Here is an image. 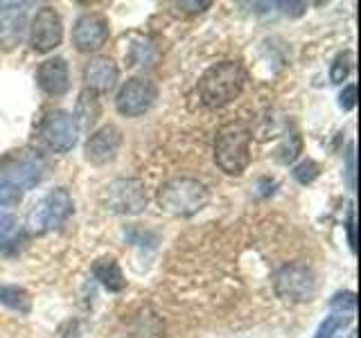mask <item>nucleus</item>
Wrapping results in <instances>:
<instances>
[{
	"label": "nucleus",
	"instance_id": "obj_17",
	"mask_svg": "<svg viewBox=\"0 0 361 338\" xmlns=\"http://www.w3.org/2000/svg\"><path fill=\"white\" fill-rule=\"evenodd\" d=\"M93 275L102 287L113 291V293L124 291V287H127V280H124V275H122V268L113 257H99L93 264Z\"/></svg>",
	"mask_w": 361,
	"mask_h": 338
},
{
	"label": "nucleus",
	"instance_id": "obj_25",
	"mask_svg": "<svg viewBox=\"0 0 361 338\" xmlns=\"http://www.w3.org/2000/svg\"><path fill=\"white\" fill-rule=\"evenodd\" d=\"M345 183L350 189H357V151H355V142L348 146L345 154Z\"/></svg>",
	"mask_w": 361,
	"mask_h": 338
},
{
	"label": "nucleus",
	"instance_id": "obj_7",
	"mask_svg": "<svg viewBox=\"0 0 361 338\" xmlns=\"http://www.w3.org/2000/svg\"><path fill=\"white\" fill-rule=\"evenodd\" d=\"M274 289H276V296L285 302H291V304L310 302L316 296V275L307 264L293 262V264L282 266L276 273Z\"/></svg>",
	"mask_w": 361,
	"mask_h": 338
},
{
	"label": "nucleus",
	"instance_id": "obj_31",
	"mask_svg": "<svg viewBox=\"0 0 361 338\" xmlns=\"http://www.w3.org/2000/svg\"><path fill=\"white\" fill-rule=\"evenodd\" d=\"M348 338H357V336H355V334H350V336H348Z\"/></svg>",
	"mask_w": 361,
	"mask_h": 338
},
{
	"label": "nucleus",
	"instance_id": "obj_9",
	"mask_svg": "<svg viewBox=\"0 0 361 338\" xmlns=\"http://www.w3.org/2000/svg\"><path fill=\"white\" fill-rule=\"evenodd\" d=\"M156 97H158V88L154 82L133 77L120 88V93L116 97V108L127 118H138L154 106Z\"/></svg>",
	"mask_w": 361,
	"mask_h": 338
},
{
	"label": "nucleus",
	"instance_id": "obj_4",
	"mask_svg": "<svg viewBox=\"0 0 361 338\" xmlns=\"http://www.w3.org/2000/svg\"><path fill=\"white\" fill-rule=\"evenodd\" d=\"M73 196L71 192L63 187L52 189L50 194H45L37 206L27 214V228L34 234H45L54 228H59L61 223L73 214Z\"/></svg>",
	"mask_w": 361,
	"mask_h": 338
},
{
	"label": "nucleus",
	"instance_id": "obj_24",
	"mask_svg": "<svg viewBox=\"0 0 361 338\" xmlns=\"http://www.w3.org/2000/svg\"><path fill=\"white\" fill-rule=\"evenodd\" d=\"M316 176H319V165H316L314 161H302L300 165L293 167V178L302 185H310Z\"/></svg>",
	"mask_w": 361,
	"mask_h": 338
},
{
	"label": "nucleus",
	"instance_id": "obj_1",
	"mask_svg": "<svg viewBox=\"0 0 361 338\" xmlns=\"http://www.w3.org/2000/svg\"><path fill=\"white\" fill-rule=\"evenodd\" d=\"M246 70L240 61H221L210 65L199 79V97L208 108H221L242 95Z\"/></svg>",
	"mask_w": 361,
	"mask_h": 338
},
{
	"label": "nucleus",
	"instance_id": "obj_3",
	"mask_svg": "<svg viewBox=\"0 0 361 338\" xmlns=\"http://www.w3.org/2000/svg\"><path fill=\"white\" fill-rule=\"evenodd\" d=\"M214 163L228 176H240L251 163V129L244 122H231L214 135Z\"/></svg>",
	"mask_w": 361,
	"mask_h": 338
},
{
	"label": "nucleus",
	"instance_id": "obj_29",
	"mask_svg": "<svg viewBox=\"0 0 361 338\" xmlns=\"http://www.w3.org/2000/svg\"><path fill=\"white\" fill-rule=\"evenodd\" d=\"M348 242H350V248L357 251V214H355V210H350V217H348Z\"/></svg>",
	"mask_w": 361,
	"mask_h": 338
},
{
	"label": "nucleus",
	"instance_id": "obj_15",
	"mask_svg": "<svg viewBox=\"0 0 361 338\" xmlns=\"http://www.w3.org/2000/svg\"><path fill=\"white\" fill-rule=\"evenodd\" d=\"M25 9L20 5H5L0 9V45L5 50L16 48L20 43L23 34H25Z\"/></svg>",
	"mask_w": 361,
	"mask_h": 338
},
{
	"label": "nucleus",
	"instance_id": "obj_19",
	"mask_svg": "<svg viewBox=\"0 0 361 338\" xmlns=\"http://www.w3.org/2000/svg\"><path fill=\"white\" fill-rule=\"evenodd\" d=\"M0 304L16 313H30L32 311V298L30 293L16 287V284H0Z\"/></svg>",
	"mask_w": 361,
	"mask_h": 338
},
{
	"label": "nucleus",
	"instance_id": "obj_14",
	"mask_svg": "<svg viewBox=\"0 0 361 338\" xmlns=\"http://www.w3.org/2000/svg\"><path fill=\"white\" fill-rule=\"evenodd\" d=\"M118 75H120L118 65L113 59H109V56H95V59H90L84 68L86 88L93 90L95 95L113 90V86L118 84Z\"/></svg>",
	"mask_w": 361,
	"mask_h": 338
},
{
	"label": "nucleus",
	"instance_id": "obj_2",
	"mask_svg": "<svg viewBox=\"0 0 361 338\" xmlns=\"http://www.w3.org/2000/svg\"><path fill=\"white\" fill-rule=\"evenodd\" d=\"M210 192L197 178H172L161 185L156 203L169 217H192L208 206Z\"/></svg>",
	"mask_w": 361,
	"mask_h": 338
},
{
	"label": "nucleus",
	"instance_id": "obj_11",
	"mask_svg": "<svg viewBox=\"0 0 361 338\" xmlns=\"http://www.w3.org/2000/svg\"><path fill=\"white\" fill-rule=\"evenodd\" d=\"M122 146V131L113 124L97 129L84 144V156L90 165H106L116 161V156Z\"/></svg>",
	"mask_w": 361,
	"mask_h": 338
},
{
	"label": "nucleus",
	"instance_id": "obj_6",
	"mask_svg": "<svg viewBox=\"0 0 361 338\" xmlns=\"http://www.w3.org/2000/svg\"><path fill=\"white\" fill-rule=\"evenodd\" d=\"M0 169H3V174L23 192V189L37 187L41 183L45 174H48V163H45V158L39 151L20 149V151L7 154L3 161H0Z\"/></svg>",
	"mask_w": 361,
	"mask_h": 338
},
{
	"label": "nucleus",
	"instance_id": "obj_16",
	"mask_svg": "<svg viewBox=\"0 0 361 338\" xmlns=\"http://www.w3.org/2000/svg\"><path fill=\"white\" fill-rule=\"evenodd\" d=\"M99 113H102V106H99V99L93 90H82L77 97V106H75V124L79 131H90L97 124L99 120Z\"/></svg>",
	"mask_w": 361,
	"mask_h": 338
},
{
	"label": "nucleus",
	"instance_id": "obj_22",
	"mask_svg": "<svg viewBox=\"0 0 361 338\" xmlns=\"http://www.w3.org/2000/svg\"><path fill=\"white\" fill-rule=\"evenodd\" d=\"M23 199V192L11 183L0 169V206H18Z\"/></svg>",
	"mask_w": 361,
	"mask_h": 338
},
{
	"label": "nucleus",
	"instance_id": "obj_10",
	"mask_svg": "<svg viewBox=\"0 0 361 338\" xmlns=\"http://www.w3.org/2000/svg\"><path fill=\"white\" fill-rule=\"evenodd\" d=\"M63 39V23L61 16L56 14L52 7H41L37 11V16L32 18L30 27V45L32 50H37L41 54L52 52L54 48H59Z\"/></svg>",
	"mask_w": 361,
	"mask_h": 338
},
{
	"label": "nucleus",
	"instance_id": "obj_26",
	"mask_svg": "<svg viewBox=\"0 0 361 338\" xmlns=\"http://www.w3.org/2000/svg\"><path fill=\"white\" fill-rule=\"evenodd\" d=\"M348 75H350V54H338L334 59V63H332L330 79L334 84H341Z\"/></svg>",
	"mask_w": 361,
	"mask_h": 338
},
{
	"label": "nucleus",
	"instance_id": "obj_28",
	"mask_svg": "<svg viewBox=\"0 0 361 338\" xmlns=\"http://www.w3.org/2000/svg\"><path fill=\"white\" fill-rule=\"evenodd\" d=\"M338 106L343 111H353L357 106V86L350 84L341 90V95H338Z\"/></svg>",
	"mask_w": 361,
	"mask_h": 338
},
{
	"label": "nucleus",
	"instance_id": "obj_13",
	"mask_svg": "<svg viewBox=\"0 0 361 338\" xmlns=\"http://www.w3.org/2000/svg\"><path fill=\"white\" fill-rule=\"evenodd\" d=\"M37 79H39V86L45 95L50 97H61L68 93V88H71V75H68V63L61 56H54V59H45L41 65H39V73H37Z\"/></svg>",
	"mask_w": 361,
	"mask_h": 338
},
{
	"label": "nucleus",
	"instance_id": "obj_8",
	"mask_svg": "<svg viewBox=\"0 0 361 338\" xmlns=\"http://www.w3.org/2000/svg\"><path fill=\"white\" fill-rule=\"evenodd\" d=\"M39 140L54 154H68L79 140V129L68 111H48L39 122Z\"/></svg>",
	"mask_w": 361,
	"mask_h": 338
},
{
	"label": "nucleus",
	"instance_id": "obj_23",
	"mask_svg": "<svg viewBox=\"0 0 361 338\" xmlns=\"http://www.w3.org/2000/svg\"><path fill=\"white\" fill-rule=\"evenodd\" d=\"M350 320H353V318H343V315H336V313L327 315V318L321 323L319 332H316L314 338H334V334L341 332Z\"/></svg>",
	"mask_w": 361,
	"mask_h": 338
},
{
	"label": "nucleus",
	"instance_id": "obj_5",
	"mask_svg": "<svg viewBox=\"0 0 361 338\" xmlns=\"http://www.w3.org/2000/svg\"><path fill=\"white\" fill-rule=\"evenodd\" d=\"M149 196L140 178H116L102 189V206L116 214H140L145 212Z\"/></svg>",
	"mask_w": 361,
	"mask_h": 338
},
{
	"label": "nucleus",
	"instance_id": "obj_30",
	"mask_svg": "<svg viewBox=\"0 0 361 338\" xmlns=\"http://www.w3.org/2000/svg\"><path fill=\"white\" fill-rule=\"evenodd\" d=\"M210 5V0H203V3H178V9L190 11V14H199V11H206Z\"/></svg>",
	"mask_w": 361,
	"mask_h": 338
},
{
	"label": "nucleus",
	"instance_id": "obj_27",
	"mask_svg": "<svg viewBox=\"0 0 361 338\" xmlns=\"http://www.w3.org/2000/svg\"><path fill=\"white\" fill-rule=\"evenodd\" d=\"M300 146H302L300 135H298L296 140H293V144L285 142V146H280V149H278V161H280V163H291L293 158H296V156L300 154Z\"/></svg>",
	"mask_w": 361,
	"mask_h": 338
},
{
	"label": "nucleus",
	"instance_id": "obj_12",
	"mask_svg": "<svg viewBox=\"0 0 361 338\" xmlns=\"http://www.w3.org/2000/svg\"><path fill=\"white\" fill-rule=\"evenodd\" d=\"M109 39V23L99 14L79 16L73 27V43L79 52H97Z\"/></svg>",
	"mask_w": 361,
	"mask_h": 338
},
{
	"label": "nucleus",
	"instance_id": "obj_21",
	"mask_svg": "<svg viewBox=\"0 0 361 338\" xmlns=\"http://www.w3.org/2000/svg\"><path fill=\"white\" fill-rule=\"evenodd\" d=\"M129 65H154L156 61V50L149 41H140L135 43L131 48V54H129Z\"/></svg>",
	"mask_w": 361,
	"mask_h": 338
},
{
	"label": "nucleus",
	"instance_id": "obj_18",
	"mask_svg": "<svg viewBox=\"0 0 361 338\" xmlns=\"http://www.w3.org/2000/svg\"><path fill=\"white\" fill-rule=\"evenodd\" d=\"M23 244V225L14 214H3L0 217V253L11 255L18 253Z\"/></svg>",
	"mask_w": 361,
	"mask_h": 338
},
{
	"label": "nucleus",
	"instance_id": "obj_20",
	"mask_svg": "<svg viewBox=\"0 0 361 338\" xmlns=\"http://www.w3.org/2000/svg\"><path fill=\"white\" fill-rule=\"evenodd\" d=\"M330 309L336 315H343V318H353L357 311V296L353 291H341L330 300Z\"/></svg>",
	"mask_w": 361,
	"mask_h": 338
}]
</instances>
